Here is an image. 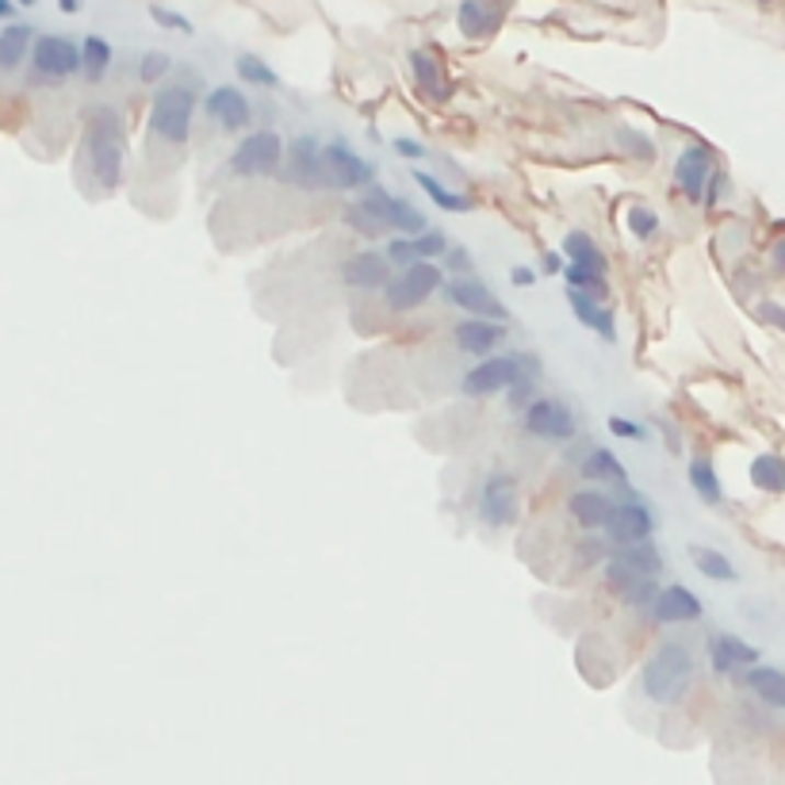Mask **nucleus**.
<instances>
[{"instance_id":"obj_1","label":"nucleus","mask_w":785,"mask_h":785,"mask_svg":"<svg viewBox=\"0 0 785 785\" xmlns=\"http://www.w3.org/2000/svg\"><path fill=\"white\" fill-rule=\"evenodd\" d=\"M84 158H89V173L100 189H120L123 161H127V135H123V120L115 107L96 104L84 112Z\"/></svg>"},{"instance_id":"obj_2","label":"nucleus","mask_w":785,"mask_h":785,"mask_svg":"<svg viewBox=\"0 0 785 785\" xmlns=\"http://www.w3.org/2000/svg\"><path fill=\"white\" fill-rule=\"evenodd\" d=\"M694 679H697V659L682 640H663L651 651L640 671L644 694L656 705H679L682 697L690 694Z\"/></svg>"},{"instance_id":"obj_3","label":"nucleus","mask_w":785,"mask_h":785,"mask_svg":"<svg viewBox=\"0 0 785 785\" xmlns=\"http://www.w3.org/2000/svg\"><path fill=\"white\" fill-rule=\"evenodd\" d=\"M196 84L192 81H173L161 84L150 100V120H146V135L153 143L169 146V150H184L192 138V120H196Z\"/></svg>"},{"instance_id":"obj_4","label":"nucleus","mask_w":785,"mask_h":785,"mask_svg":"<svg viewBox=\"0 0 785 785\" xmlns=\"http://www.w3.org/2000/svg\"><path fill=\"white\" fill-rule=\"evenodd\" d=\"M522 379H541V361L533 353H494L471 364L460 391L468 399H487V395H507Z\"/></svg>"},{"instance_id":"obj_5","label":"nucleus","mask_w":785,"mask_h":785,"mask_svg":"<svg viewBox=\"0 0 785 785\" xmlns=\"http://www.w3.org/2000/svg\"><path fill=\"white\" fill-rule=\"evenodd\" d=\"M284 153L287 143L276 130H250L242 143L230 150L227 169L238 181H258V177H280L284 169Z\"/></svg>"},{"instance_id":"obj_6","label":"nucleus","mask_w":785,"mask_h":785,"mask_svg":"<svg viewBox=\"0 0 785 785\" xmlns=\"http://www.w3.org/2000/svg\"><path fill=\"white\" fill-rule=\"evenodd\" d=\"M663 574V551L656 541H640V544H613L610 559H605V582L610 590H628L640 579H659Z\"/></svg>"},{"instance_id":"obj_7","label":"nucleus","mask_w":785,"mask_h":785,"mask_svg":"<svg viewBox=\"0 0 785 785\" xmlns=\"http://www.w3.org/2000/svg\"><path fill=\"white\" fill-rule=\"evenodd\" d=\"M441 287H445V269L437 261H414L391 276V284L384 287V303L395 315H402V310H418Z\"/></svg>"},{"instance_id":"obj_8","label":"nucleus","mask_w":785,"mask_h":785,"mask_svg":"<svg viewBox=\"0 0 785 785\" xmlns=\"http://www.w3.org/2000/svg\"><path fill=\"white\" fill-rule=\"evenodd\" d=\"M522 430L533 441L567 445V441L579 437V418H574V410L567 399H559V395H541V399L522 414Z\"/></svg>"},{"instance_id":"obj_9","label":"nucleus","mask_w":785,"mask_h":785,"mask_svg":"<svg viewBox=\"0 0 785 785\" xmlns=\"http://www.w3.org/2000/svg\"><path fill=\"white\" fill-rule=\"evenodd\" d=\"M280 181L292 184V189H303V192H330L322 143L310 135L292 138V143H287V153H284V169H280Z\"/></svg>"},{"instance_id":"obj_10","label":"nucleus","mask_w":785,"mask_h":785,"mask_svg":"<svg viewBox=\"0 0 785 785\" xmlns=\"http://www.w3.org/2000/svg\"><path fill=\"white\" fill-rule=\"evenodd\" d=\"M651 533H656V510L648 507V499H644L633 483L621 487V502L617 510H613L610 525H605V541L640 544V541H651Z\"/></svg>"},{"instance_id":"obj_11","label":"nucleus","mask_w":785,"mask_h":785,"mask_svg":"<svg viewBox=\"0 0 785 785\" xmlns=\"http://www.w3.org/2000/svg\"><path fill=\"white\" fill-rule=\"evenodd\" d=\"M322 158H326V181H330V192H353V189H372V184H376V166L364 161L345 138L326 143Z\"/></svg>"},{"instance_id":"obj_12","label":"nucleus","mask_w":785,"mask_h":785,"mask_svg":"<svg viewBox=\"0 0 785 785\" xmlns=\"http://www.w3.org/2000/svg\"><path fill=\"white\" fill-rule=\"evenodd\" d=\"M517 507H522V491H517V476L510 471H491L479 487V522L487 528H510L517 522Z\"/></svg>"},{"instance_id":"obj_13","label":"nucleus","mask_w":785,"mask_h":785,"mask_svg":"<svg viewBox=\"0 0 785 785\" xmlns=\"http://www.w3.org/2000/svg\"><path fill=\"white\" fill-rule=\"evenodd\" d=\"M445 299L453 303V307L468 310V318H487V322H510V310L507 303L499 299V292L494 287H487L483 280L476 276H453L445 287Z\"/></svg>"},{"instance_id":"obj_14","label":"nucleus","mask_w":785,"mask_h":785,"mask_svg":"<svg viewBox=\"0 0 785 785\" xmlns=\"http://www.w3.org/2000/svg\"><path fill=\"white\" fill-rule=\"evenodd\" d=\"M31 58H35V73L43 77V81L58 84V81H69V77L81 69V46L66 35H43L35 38Z\"/></svg>"},{"instance_id":"obj_15","label":"nucleus","mask_w":785,"mask_h":785,"mask_svg":"<svg viewBox=\"0 0 785 785\" xmlns=\"http://www.w3.org/2000/svg\"><path fill=\"white\" fill-rule=\"evenodd\" d=\"M364 204H372L379 215H384V223L391 227V235H402V238H418L430 230V223H425V212H418L410 200L402 196H391L387 189H379V184H372V189L361 192Z\"/></svg>"},{"instance_id":"obj_16","label":"nucleus","mask_w":785,"mask_h":785,"mask_svg":"<svg viewBox=\"0 0 785 785\" xmlns=\"http://www.w3.org/2000/svg\"><path fill=\"white\" fill-rule=\"evenodd\" d=\"M713 173H717L713 150L702 143H694L679 153V161H674V189H679L690 204H705V189H709Z\"/></svg>"},{"instance_id":"obj_17","label":"nucleus","mask_w":785,"mask_h":785,"mask_svg":"<svg viewBox=\"0 0 785 785\" xmlns=\"http://www.w3.org/2000/svg\"><path fill=\"white\" fill-rule=\"evenodd\" d=\"M204 112L207 120H215V127L227 130V135H242L253 123V107L238 84H215L204 100Z\"/></svg>"},{"instance_id":"obj_18","label":"nucleus","mask_w":785,"mask_h":785,"mask_svg":"<svg viewBox=\"0 0 785 785\" xmlns=\"http://www.w3.org/2000/svg\"><path fill=\"white\" fill-rule=\"evenodd\" d=\"M705 651H709L713 674H720V679H732V674H743L751 671V667H759V648H751V644L736 633H713Z\"/></svg>"},{"instance_id":"obj_19","label":"nucleus","mask_w":785,"mask_h":785,"mask_svg":"<svg viewBox=\"0 0 785 785\" xmlns=\"http://www.w3.org/2000/svg\"><path fill=\"white\" fill-rule=\"evenodd\" d=\"M702 613H705L702 598L690 587H682V582H671V587L659 590L648 617L656 621V625H694V621H702Z\"/></svg>"},{"instance_id":"obj_20","label":"nucleus","mask_w":785,"mask_h":785,"mask_svg":"<svg viewBox=\"0 0 785 785\" xmlns=\"http://www.w3.org/2000/svg\"><path fill=\"white\" fill-rule=\"evenodd\" d=\"M391 276L395 269L387 264L384 253L376 250H361L341 264V280H345V287H353V292H384V287L391 284Z\"/></svg>"},{"instance_id":"obj_21","label":"nucleus","mask_w":785,"mask_h":785,"mask_svg":"<svg viewBox=\"0 0 785 785\" xmlns=\"http://www.w3.org/2000/svg\"><path fill=\"white\" fill-rule=\"evenodd\" d=\"M507 322H487V318H464V322L453 326V341L460 353L468 356H479V361H487V356H494V349L507 341Z\"/></svg>"},{"instance_id":"obj_22","label":"nucleus","mask_w":785,"mask_h":785,"mask_svg":"<svg viewBox=\"0 0 785 785\" xmlns=\"http://www.w3.org/2000/svg\"><path fill=\"white\" fill-rule=\"evenodd\" d=\"M613 510H617V499L602 487H579V491L567 499V514L574 517L587 533H605Z\"/></svg>"},{"instance_id":"obj_23","label":"nucleus","mask_w":785,"mask_h":785,"mask_svg":"<svg viewBox=\"0 0 785 785\" xmlns=\"http://www.w3.org/2000/svg\"><path fill=\"white\" fill-rule=\"evenodd\" d=\"M507 4L502 0H460L456 8V23H460L464 38H491L502 27Z\"/></svg>"},{"instance_id":"obj_24","label":"nucleus","mask_w":785,"mask_h":785,"mask_svg":"<svg viewBox=\"0 0 785 785\" xmlns=\"http://www.w3.org/2000/svg\"><path fill=\"white\" fill-rule=\"evenodd\" d=\"M567 303H571V315L579 318L587 330H594L602 341H617V322H613V310L605 299H594L587 292H574L567 287Z\"/></svg>"},{"instance_id":"obj_25","label":"nucleus","mask_w":785,"mask_h":785,"mask_svg":"<svg viewBox=\"0 0 785 785\" xmlns=\"http://www.w3.org/2000/svg\"><path fill=\"white\" fill-rule=\"evenodd\" d=\"M579 476L590 479V483H610V487H617V491L628 487V471H625V464L617 460V453L598 448V445L587 448V456H582V464H579Z\"/></svg>"},{"instance_id":"obj_26","label":"nucleus","mask_w":785,"mask_h":785,"mask_svg":"<svg viewBox=\"0 0 785 785\" xmlns=\"http://www.w3.org/2000/svg\"><path fill=\"white\" fill-rule=\"evenodd\" d=\"M410 73H414V84H418V89H422L430 100H437V104H445V100L453 96V89H448L445 69H441V61L433 58L430 50H414V54H410Z\"/></svg>"},{"instance_id":"obj_27","label":"nucleus","mask_w":785,"mask_h":785,"mask_svg":"<svg viewBox=\"0 0 785 785\" xmlns=\"http://www.w3.org/2000/svg\"><path fill=\"white\" fill-rule=\"evenodd\" d=\"M743 686H748L763 705H771V709H785V671L782 667H766V663L751 667V671H743Z\"/></svg>"},{"instance_id":"obj_28","label":"nucleus","mask_w":785,"mask_h":785,"mask_svg":"<svg viewBox=\"0 0 785 785\" xmlns=\"http://www.w3.org/2000/svg\"><path fill=\"white\" fill-rule=\"evenodd\" d=\"M559 253H564L567 264H579V269H590V272H610V264H605V253L598 250V242L587 235V230H567L564 246H559Z\"/></svg>"},{"instance_id":"obj_29","label":"nucleus","mask_w":785,"mask_h":785,"mask_svg":"<svg viewBox=\"0 0 785 785\" xmlns=\"http://www.w3.org/2000/svg\"><path fill=\"white\" fill-rule=\"evenodd\" d=\"M414 181H418V189H422L425 196H430L433 204L441 207V212H456V215L476 212V200H471V196H460V192H453L445 181H441V177L425 173V169H414Z\"/></svg>"},{"instance_id":"obj_30","label":"nucleus","mask_w":785,"mask_h":785,"mask_svg":"<svg viewBox=\"0 0 785 785\" xmlns=\"http://www.w3.org/2000/svg\"><path fill=\"white\" fill-rule=\"evenodd\" d=\"M690 559H694V567L702 571V579H713V582H736L740 579V571H736L732 559H728L720 548H709V544H690Z\"/></svg>"},{"instance_id":"obj_31","label":"nucleus","mask_w":785,"mask_h":785,"mask_svg":"<svg viewBox=\"0 0 785 785\" xmlns=\"http://www.w3.org/2000/svg\"><path fill=\"white\" fill-rule=\"evenodd\" d=\"M690 487H694V494L702 499V507H720V502H725V487H720V476L709 456H694V460H690Z\"/></svg>"},{"instance_id":"obj_32","label":"nucleus","mask_w":785,"mask_h":785,"mask_svg":"<svg viewBox=\"0 0 785 785\" xmlns=\"http://www.w3.org/2000/svg\"><path fill=\"white\" fill-rule=\"evenodd\" d=\"M341 219H345V227L353 230V235L368 238V242H372V238H387V235H391V227L384 223V215H379L372 204H364V200H353V204H345Z\"/></svg>"},{"instance_id":"obj_33","label":"nucleus","mask_w":785,"mask_h":785,"mask_svg":"<svg viewBox=\"0 0 785 785\" xmlns=\"http://www.w3.org/2000/svg\"><path fill=\"white\" fill-rule=\"evenodd\" d=\"M751 483L766 494H785V456L778 453H759L748 468Z\"/></svg>"},{"instance_id":"obj_34","label":"nucleus","mask_w":785,"mask_h":785,"mask_svg":"<svg viewBox=\"0 0 785 785\" xmlns=\"http://www.w3.org/2000/svg\"><path fill=\"white\" fill-rule=\"evenodd\" d=\"M27 50H35V35H31L27 23H12V27L0 31V66L4 69L20 66L27 58Z\"/></svg>"},{"instance_id":"obj_35","label":"nucleus","mask_w":785,"mask_h":785,"mask_svg":"<svg viewBox=\"0 0 785 785\" xmlns=\"http://www.w3.org/2000/svg\"><path fill=\"white\" fill-rule=\"evenodd\" d=\"M112 43H107L104 35H89L81 43V69H84V77H89L92 84L96 81H104L107 77V69H112Z\"/></svg>"},{"instance_id":"obj_36","label":"nucleus","mask_w":785,"mask_h":785,"mask_svg":"<svg viewBox=\"0 0 785 785\" xmlns=\"http://www.w3.org/2000/svg\"><path fill=\"white\" fill-rule=\"evenodd\" d=\"M235 69H238V77H242L246 84H253V89H276V84H280L276 69H272L264 58H258V54H238Z\"/></svg>"},{"instance_id":"obj_37","label":"nucleus","mask_w":785,"mask_h":785,"mask_svg":"<svg viewBox=\"0 0 785 785\" xmlns=\"http://www.w3.org/2000/svg\"><path fill=\"white\" fill-rule=\"evenodd\" d=\"M169 69H173V58H169L166 50H146L143 61H138V81L143 84H158L169 77Z\"/></svg>"},{"instance_id":"obj_38","label":"nucleus","mask_w":785,"mask_h":785,"mask_svg":"<svg viewBox=\"0 0 785 785\" xmlns=\"http://www.w3.org/2000/svg\"><path fill=\"white\" fill-rule=\"evenodd\" d=\"M625 223H628V235L640 238V242H648V238H656V235H659V215L651 212V207H644V204L628 207Z\"/></svg>"},{"instance_id":"obj_39","label":"nucleus","mask_w":785,"mask_h":785,"mask_svg":"<svg viewBox=\"0 0 785 785\" xmlns=\"http://www.w3.org/2000/svg\"><path fill=\"white\" fill-rule=\"evenodd\" d=\"M414 250H418V261H437V258H445V253L453 250V242H448L445 230L430 227L425 235L414 238Z\"/></svg>"},{"instance_id":"obj_40","label":"nucleus","mask_w":785,"mask_h":785,"mask_svg":"<svg viewBox=\"0 0 785 785\" xmlns=\"http://www.w3.org/2000/svg\"><path fill=\"white\" fill-rule=\"evenodd\" d=\"M659 590H663V587H659L656 579H640V582H633V587H628V590H621L617 598L628 605V610H644V613H648V610H651V602H656V598H659Z\"/></svg>"},{"instance_id":"obj_41","label":"nucleus","mask_w":785,"mask_h":785,"mask_svg":"<svg viewBox=\"0 0 785 785\" xmlns=\"http://www.w3.org/2000/svg\"><path fill=\"white\" fill-rule=\"evenodd\" d=\"M384 258H387V264H391L395 272H399V269H410V264L418 261L414 238L391 235V242H384Z\"/></svg>"},{"instance_id":"obj_42","label":"nucleus","mask_w":785,"mask_h":785,"mask_svg":"<svg viewBox=\"0 0 785 785\" xmlns=\"http://www.w3.org/2000/svg\"><path fill=\"white\" fill-rule=\"evenodd\" d=\"M617 138H621V146H625L628 158H636V161H651V158H656V143H651L648 135H640V130L625 127Z\"/></svg>"},{"instance_id":"obj_43","label":"nucleus","mask_w":785,"mask_h":785,"mask_svg":"<svg viewBox=\"0 0 785 785\" xmlns=\"http://www.w3.org/2000/svg\"><path fill=\"white\" fill-rule=\"evenodd\" d=\"M541 399V379H522V384H514L507 391V402H510V410H525L533 407V402Z\"/></svg>"},{"instance_id":"obj_44","label":"nucleus","mask_w":785,"mask_h":785,"mask_svg":"<svg viewBox=\"0 0 785 785\" xmlns=\"http://www.w3.org/2000/svg\"><path fill=\"white\" fill-rule=\"evenodd\" d=\"M150 20L158 23V27H166V31H181V35H192V20H189V15H181V12H173V8L153 4L150 8Z\"/></svg>"},{"instance_id":"obj_45","label":"nucleus","mask_w":785,"mask_h":785,"mask_svg":"<svg viewBox=\"0 0 785 785\" xmlns=\"http://www.w3.org/2000/svg\"><path fill=\"white\" fill-rule=\"evenodd\" d=\"M610 433L621 441H648V425L633 422V418H621V414L610 418Z\"/></svg>"},{"instance_id":"obj_46","label":"nucleus","mask_w":785,"mask_h":785,"mask_svg":"<svg viewBox=\"0 0 785 785\" xmlns=\"http://www.w3.org/2000/svg\"><path fill=\"white\" fill-rule=\"evenodd\" d=\"M445 264L453 269V276H471V272H476V264H471V253L464 250V246H453V250L445 253Z\"/></svg>"},{"instance_id":"obj_47","label":"nucleus","mask_w":785,"mask_h":785,"mask_svg":"<svg viewBox=\"0 0 785 785\" xmlns=\"http://www.w3.org/2000/svg\"><path fill=\"white\" fill-rule=\"evenodd\" d=\"M728 184H732V181H728V173H725V169H717V173H713V181H709V189H705V207H717L720 200L728 196Z\"/></svg>"},{"instance_id":"obj_48","label":"nucleus","mask_w":785,"mask_h":785,"mask_svg":"<svg viewBox=\"0 0 785 785\" xmlns=\"http://www.w3.org/2000/svg\"><path fill=\"white\" fill-rule=\"evenodd\" d=\"M759 318H763L766 326H774V330L785 333V307H782V303L763 299V303H759Z\"/></svg>"},{"instance_id":"obj_49","label":"nucleus","mask_w":785,"mask_h":785,"mask_svg":"<svg viewBox=\"0 0 785 785\" xmlns=\"http://www.w3.org/2000/svg\"><path fill=\"white\" fill-rule=\"evenodd\" d=\"M395 153H399V158H407V161H425V158H430V150H425L418 138H395Z\"/></svg>"},{"instance_id":"obj_50","label":"nucleus","mask_w":785,"mask_h":785,"mask_svg":"<svg viewBox=\"0 0 785 785\" xmlns=\"http://www.w3.org/2000/svg\"><path fill=\"white\" fill-rule=\"evenodd\" d=\"M536 276H541V272L528 269V264H514V269H510V284L514 287H533Z\"/></svg>"},{"instance_id":"obj_51","label":"nucleus","mask_w":785,"mask_h":785,"mask_svg":"<svg viewBox=\"0 0 785 785\" xmlns=\"http://www.w3.org/2000/svg\"><path fill=\"white\" fill-rule=\"evenodd\" d=\"M564 269H567L564 253H544V258H541V272H544V276H564Z\"/></svg>"},{"instance_id":"obj_52","label":"nucleus","mask_w":785,"mask_h":785,"mask_svg":"<svg viewBox=\"0 0 785 785\" xmlns=\"http://www.w3.org/2000/svg\"><path fill=\"white\" fill-rule=\"evenodd\" d=\"M771 258H774V269H778V272H785V238H778V242H774Z\"/></svg>"},{"instance_id":"obj_53","label":"nucleus","mask_w":785,"mask_h":785,"mask_svg":"<svg viewBox=\"0 0 785 785\" xmlns=\"http://www.w3.org/2000/svg\"><path fill=\"white\" fill-rule=\"evenodd\" d=\"M61 4V12H77V8H81V0H58Z\"/></svg>"},{"instance_id":"obj_54","label":"nucleus","mask_w":785,"mask_h":785,"mask_svg":"<svg viewBox=\"0 0 785 785\" xmlns=\"http://www.w3.org/2000/svg\"><path fill=\"white\" fill-rule=\"evenodd\" d=\"M12 12H15V8L8 4V0H0V20H8V15H12Z\"/></svg>"},{"instance_id":"obj_55","label":"nucleus","mask_w":785,"mask_h":785,"mask_svg":"<svg viewBox=\"0 0 785 785\" xmlns=\"http://www.w3.org/2000/svg\"><path fill=\"white\" fill-rule=\"evenodd\" d=\"M20 4H35V0H20Z\"/></svg>"}]
</instances>
